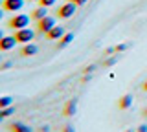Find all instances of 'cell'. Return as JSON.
Segmentation results:
<instances>
[{
  "label": "cell",
  "instance_id": "1",
  "mask_svg": "<svg viewBox=\"0 0 147 132\" xmlns=\"http://www.w3.org/2000/svg\"><path fill=\"white\" fill-rule=\"evenodd\" d=\"M30 20H31V17L30 15H24V13H20V15H17V17H13L11 20H9V28H13V29H24L30 26Z\"/></svg>",
  "mask_w": 147,
  "mask_h": 132
},
{
  "label": "cell",
  "instance_id": "2",
  "mask_svg": "<svg viewBox=\"0 0 147 132\" xmlns=\"http://www.w3.org/2000/svg\"><path fill=\"white\" fill-rule=\"evenodd\" d=\"M76 11H77V4H76V2H70V0H68L66 4H63V6L59 7L57 17H61V19H72V17L76 15Z\"/></svg>",
  "mask_w": 147,
  "mask_h": 132
},
{
  "label": "cell",
  "instance_id": "3",
  "mask_svg": "<svg viewBox=\"0 0 147 132\" xmlns=\"http://www.w3.org/2000/svg\"><path fill=\"white\" fill-rule=\"evenodd\" d=\"M15 37L18 40V44H30L35 37V31L30 29V28H24V29H17L15 31Z\"/></svg>",
  "mask_w": 147,
  "mask_h": 132
},
{
  "label": "cell",
  "instance_id": "4",
  "mask_svg": "<svg viewBox=\"0 0 147 132\" xmlns=\"http://www.w3.org/2000/svg\"><path fill=\"white\" fill-rule=\"evenodd\" d=\"M55 26H57V24H55L53 17H44V19L37 20V28H39L40 33H48V31H52Z\"/></svg>",
  "mask_w": 147,
  "mask_h": 132
},
{
  "label": "cell",
  "instance_id": "5",
  "mask_svg": "<svg viewBox=\"0 0 147 132\" xmlns=\"http://www.w3.org/2000/svg\"><path fill=\"white\" fill-rule=\"evenodd\" d=\"M17 44H18V40H17L15 35H6V37L0 40V50H2V52H9V50H13Z\"/></svg>",
  "mask_w": 147,
  "mask_h": 132
},
{
  "label": "cell",
  "instance_id": "6",
  "mask_svg": "<svg viewBox=\"0 0 147 132\" xmlns=\"http://www.w3.org/2000/svg\"><path fill=\"white\" fill-rule=\"evenodd\" d=\"M2 6H4L6 11L15 13V11H20L22 7H24V0H4Z\"/></svg>",
  "mask_w": 147,
  "mask_h": 132
},
{
  "label": "cell",
  "instance_id": "7",
  "mask_svg": "<svg viewBox=\"0 0 147 132\" xmlns=\"http://www.w3.org/2000/svg\"><path fill=\"white\" fill-rule=\"evenodd\" d=\"M46 35H48L50 40H61L66 33H64V28H61V26H55V28H53L52 31H48Z\"/></svg>",
  "mask_w": 147,
  "mask_h": 132
},
{
  "label": "cell",
  "instance_id": "8",
  "mask_svg": "<svg viewBox=\"0 0 147 132\" xmlns=\"http://www.w3.org/2000/svg\"><path fill=\"white\" fill-rule=\"evenodd\" d=\"M39 53V46L33 42H30V44H24V48H22V55H26V57H31V55H37Z\"/></svg>",
  "mask_w": 147,
  "mask_h": 132
},
{
  "label": "cell",
  "instance_id": "9",
  "mask_svg": "<svg viewBox=\"0 0 147 132\" xmlns=\"http://www.w3.org/2000/svg\"><path fill=\"white\" fill-rule=\"evenodd\" d=\"M11 132H33L31 130V127H28L24 125V123H20V121H15V123H11Z\"/></svg>",
  "mask_w": 147,
  "mask_h": 132
},
{
  "label": "cell",
  "instance_id": "10",
  "mask_svg": "<svg viewBox=\"0 0 147 132\" xmlns=\"http://www.w3.org/2000/svg\"><path fill=\"white\" fill-rule=\"evenodd\" d=\"M118 107L121 108V110H127V108H131L132 107V95L131 94H127V95H123L121 99H119V103H118Z\"/></svg>",
  "mask_w": 147,
  "mask_h": 132
},
{
  "label": "cell",
  "instance_id": "11",
  "mask_svg": "<svg viewBox=\"0 0 147 132\" xmlns=\"http://www.w3.org/2000/svg\"><path fill=\"white\" fill-rule=\"evenodd\" d=\"M44 17H48V7H44V6L37 7V9L31 13V19H35V20H40V19H44Z\"/></svg>",
  "mask_w": 147,
  "mask_h": 132
},
{
  "label": "cell",
  "instance_id": "12",
  "mask_svg": "<svg viewBox=\"0 0 147 132\" xmlns=\"http://www.w3.org/2000/svg\"><path fill=\"white\" fill-rule=\"evenodd\" d=\"M76 112H77V103L68 101L66 107H64V116H76Z\"/></svg>",
  "mask_w": 147,
  "mask_h": 132
},
{
  "label": "cell",
  "instance_id": "13",
  "mask_svg": "<svg viewBox=\"0 0 147 132\" xmlns=\"http://www.w3.org/2000/svg\"><path fill=\"white\" fill-rule=\"evenodd\" d=\"M13 114H15V107H7V108H0V121L6 119V117H11Z\"/></svg>",
  "mask_w": 147,
  "mask_h": 132
},
{
  "label": "cell",
  "instance_id": "14",
  "mask_svg": "<svg viewBox=\"0 0 147 132\" xmlns=\"http://www.w3.org/2000/svg\"><path fill=\"white\" fill-rule=\"evenodd\" d=\"M74 40V33H66L64 35V37L59 40V48H64V46H68V44H70Z\"/></svg>",
  "mask_w": 147,
  "mask_h": 132
},
{
  "label": "cell",
  "instance_id": "15",
  "mask_svg": "<svg viewBox=\"0 0 147 132\" xmlns=\"http://www.w3.org/2000/svg\"><path fill=\"white\" fill-rule=\"evenodd\" d=\"M13 105V99L9 97V95H4V97H0V108H7Z\"/></svg>",
  "mask_w": 147,
  "mask_h": 132
},
{
  "label": "cell",
  "instance_id": "16",
  "mask_svg": "<svg viewBox=\"0 0 147 132\" xmlns=\"http://www.w3.org/2000/svg\"><path fill=\"white\" fill-rule=\"evenodd\" d=\"M55 2H57V0H40L39 4H40V6H44V7H52Z\"/></svg>",
  "mask_w": 147,
  "mask_h": 132
},
{
  "label": "cell",
  "instance_id": "17",
  "mask_svg": "<svg viewBox=\"0 0 147 132\" xmlns=\"http://www.w3.org/2000/svg\"><path fill=\"white\" fill-rule=\"evenodd\" d=\"M116 62H118V59H116V57H109L107 61H105V66H114Z\"/></svg>",
  "mask_w": 147,
  "mask_h": 132
},
{
  "label": "cell",
  "instance_id": "18",
  "mask_svg": "<svg viewBox=\"0 0 147 132\" xmlns=\"http://www.w3.org/2000/svg\"><path fill=\"white\" fill-rule=\"evenodd\" d=\"M127 48H129V44H118V46H116V52H125Z\"/></svg>",
  "mask_w": 147,
  "mask_h": 132
},
{
  "label": "cell",
  "instance_id": "19",
  "mask_svg": "<svg viewBox=\"0 0 147 132\" xmlns=\"http://www.w3.org/2000/svg\"><path fill=\"white\" fill-rule=\"evenodd\" d=\"M63 132H76V129H74L72 125H66V127L63 129Z\"/></svg>",
  "mask_w": 147,
  "mask_h": 132
},
{
  "label": "cell",
  "instance_id": "20",
  "mask_svg": "<svg viewBox=\"0 0 147 132\" xmlns=\"http://www.w3.org/2000/svg\"><path fill=\"white\" fill-rule=\"evenodd\" d=\"M136 132H147V125H140L138 127V130Z\"/></svg>",
  "mask_w": 147,
  "mask_h": 132
},
{
  "label": "cell",
  "instance_id": "21",
  "mask_svg": "<svg viewBox=\"0 0 147 132\" xmlns=\"http://www.w3.org/2000/svg\"><path fill=\"white\" fill-rule=\"evenodd\" d=\"M11 66H13V62H9V61H7V62H4V64H2V68H4V70H7V68H11Z\"/></svg>",
  "mask_w": 147,
  "mask_h": 132
},
{
  "label": "cell",
  "instance_id": "22",
  "mask_svg": "<svg viewBox=\"0 0 147 132\" xmlns=\"http://www.w3.org/2000/svg\"><path fill=\"white\" fill-rule=\"evenodd\" d=\"M50 130V127L48 125H44V127H40V132H48Z\"/></svg>",
  "mask_w": 147,
  "mask_h": 132
},
{
  "label": "cell",
  "instance_id": "23",
  "mask_svg": "<svg viewBox=\"0 0 147 132\" xmlns=\"http://www.w3.org/2000/svg\"><path fill=\"white\" fill-rule=\"evenodd\" d=\"M88 2V0H79V2H77V6H83V4H86Z\"/></svg>",
  "mask_w": 147,
  "mask_h": 132
},
{
  "label": "cell",
  "instance_id": "24",
  "mask_svg": "<svg viewBox=\"0 0 147 132\" xmlns=\"http://www.w3.org/2000/svg\"><path fill=\"white\" fill-rule=\"evenodd\" d=\"M4 11H6V9H2V7H0V20L4 19Z\"/></svg>",
  "mask_w": 147,
  "mask_h": 132
},
{
  "label": "cell",
  "instance_id": "25",
  "mask_svg": "<svg viewBox=\"0 0 147 132\" xmlns=\"http://www.w3.org/2000/svg\"><path fill=\"white\" fill-rule=\"evenodd\" d=\"M4 37H6V35H4V31H2V29H0V40H2Z\"/></svg>",
  "mask_w": 147,
  "mask_h": 132
},
{
  "label": "cell",
  "instance_id": "26",
  "mask_svg": "<svg viewBox=\"0 0 147 132\" xmlns=\"http://www.w3.org/2000/svg\"><path fill=\"white\" fill-rule=\"evenodd\" d=\"M144 90H145V92H147V81H145V83H144Z\"/></svg>",
  "mask_w": 147,
  "mask_h": 132
},
{
  "label": "cell",
  "instance_id": "27",
  "mask_svg": "<svg viewBox=\"0 0 147 132\" xmlns=\"http://www.w3.org/2000/svg\"><path fill=\"white\" fill-rule=\"evenodd\" d=\"M144 116H145V117H147V108H145V110H144Z\"/></svg>",
  "mask_w": 147,
  "mask_h": 132
},
{
  "label": "cell",
  "instance_id": "28",
  "mask_svg": "<svg viewBox=\"0 0 147 132\" xmlns=\"http://www.w3.org/2000/svg\"><path fill=\"white\" fill-rule=\"evenodd\" d=\"M30 2H40V0H30Z\"/></svg>",
  "mask_w": 147,
  "mask_h": 132
},
{
  "label": "cell",
  "instance_id": "29",
  "mask_svg": "<svg viewBox=\"0 0 147 132\" xmlns=\"http://www.w3.org/2000/svg\"><path fill=\"white\" fill-rule=\"evenodd\" d=\"M70 2H76V4H77V2H79V0H70Z\"/></svg>",
  "mask_w": 147,
  "mask_h": 132
},
{
  "label": "cell",
  "instance_id": "30",
  "mask_svg": "<svg viewBox=\"0 0 147 132\" xmlns=\"http://www.w3.org/2000/svg\"><path fill=\"white\" fill-rule=\"evenodd\" d=\"M125 132H134V130H131V129H129V130H125Z\"/></svg>",
  "mask_w": 147,
  "mask_h": 132
},
{
  "label": "cell",
  "instance_id": "31",
  "mask_svg": "<svg viewBox=\"0 0 147 132\" xmlns=\"http://www.w3.org/2000/svg\"><path fill=\"white\" fill-rule=\"evenodd\" d=\"M0 4H4V0H0Z\"/></svg>",
  "mask_w": 147,
  "mask_h": 132
},
{
  "label": "cell",
  "instance_id": "32",
  "mask_svg": "<svg viewBox=\"0 0 147 132\" xmlns=\"http://www.w3.org/2000/svg\"><path fill=\"white\" fill-rule=\"evenodd\" d=\"M0 52H2V50H0Z\"/></svg>",
  "mask_w": 147,
  "mask_h": 132
}]
</instances>
